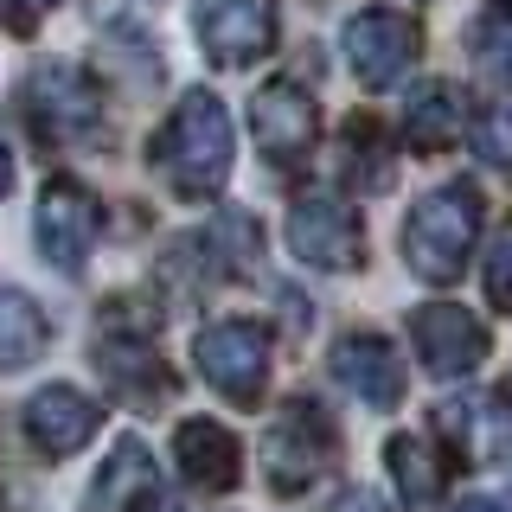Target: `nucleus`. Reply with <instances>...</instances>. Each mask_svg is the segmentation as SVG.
Wrapping results in <instances>:
<instances>
[{
	"label": "nucleus",
	"instance_id": "nucleus-1",
	"mask_svg": "<svg viewBox=\"0 0 512 512\" xmlns=\"http://www.w3.org/2000/svg\"><path fill=\"white\" fill-rule=\"evenodd\" d=\"M154 160L180 199H212L231 180V116L212 90H186L154 141Z\"/></svg>",
	"mask_w": 512,
	"mask_h": 512
},
{
	"label": "nucleus",
	"instance_id": "nucleus-2",
	"mask_svg": "<svg viewBox=\"0 0 512 512\" xmlns=\"http://www.w3.org/2000/svg\"><path fill=\"white\" fill-rule=\"evenodd\" d=\"M474 231H480V192L468 180H448L436 192H423V199L410 205V218H404L410 269L423 282L448 288L461 269H468V256H474Z\"/></svg>",
	"mask_w": 512,
	"mask_h": 512
},
{
	"label": "nucleus",
	"instance_id": "nucleus-3",
	"mask_svg": "<svg viewBox=\"0 0 512 512\" xmlns=\"http://www.w3.org/2000/svg\"><path fill=\"white\" fill-rule=\"evenodd\" d=\"M192 359L212 391H224L231 404H256L269 384V333L256 320H212V327L192 340Z\"/></svg>",
	"mask_w": 512,
	"mask_h": 512
},
{
	"label": "nucleus",
	"instance_id": "nucleus-4",
	"mask_svg": "<svg viewBox=\"0 0 512 512\" xmlns=\"http://www.w3.org/2000/svg\"><path fill=\"white\" fill-rule=\"evenodd\" d=\"M26 122L39 128V141L71 148V141L96 135V122H103V90H96L77 64H45L26 84Z\"/></svg>",
	"mask_w": 512,
	"mask_h": 512
},
{
	"label": "nucleus",
	"instance_id": "nucleus-5",
	"mask_svg": "<svg viewBox=\"0 0 512 512\" xmlns=\"http://www.w3.org/2000/svg\"><path fill=\"white\" fill-rule=\"evenodd\" d=\"M327 461H333V423L314 404H288L276 423H269L263 474H269V487H276L282 500L301 493V487H314V480L327 474Z\"/></svg>",
	"mask_w": 512,
	"mask_h": 512
},
{
	"label": "nucleus",
	"instance_id": "nucleus-6",
	"mask_svg": "<svg viewBox=\"0 0 512 512\" xmlns=\"http://www.w3.org/2000/svg\"><path fill=\"white\" fill-rule=\"evenodd\" d=\"M288 250L308 269H359L365 263V237L346 199L333 192H308V199L288 205Z\"/></svg>",
	"mask_w": 512,
	"mask_h": 512
},
{
	"label": "nucleus",
	"instance_id": "nucleus-7",
	"mask_svg": "<svg viewBox=\"0 0 512 512\" xmlns=\"http://www.w3.org/2000/svg\"><path fill=\"white\" fill-rule=\"evenodd\" d=\"M205 58L224 71H244L276 45V0H199L192 7Z\"/></svg>",
	"mask_w": 512,
	"mask_h": 512
},
{
	"label": "nucleus",
	"instance_id": "nucleus-8",
	"mask_svg": "<svg viewBox=\"0 0 512 512\" xmlns=\"http://www.w3.org/2000/svg\"><path fill=\"white\" fill-rule=\"evenodd\" d=\"M416 45H423V32L397 7H365V13H352V26H346V64H352V77L372 84V90L397 84V77L410 71Z\"/></svg>",
	"mask_w": 512,
	"mask_h": 512
},
{
	"label": "nucleus",
	"instance_id": "nucleus-9",
	"mask_svg": "<svg viewBox=\"0 0 512 512\" xmlns=\"http://www.w3.org/2000/svg\"><path fill=\"white\" fill-rule=\"evenodd\" d=\"M250 128H256V148H263L269 167H301V160L314 154L320 109L301 84H269V90H256V103H250Z\"/></svg>",
	"mask_w": 512,
	"mask_h": 512
},
{
	"label": "nucleus",
	"instance_id": "nucleus-10",
	"mask_svg": "<svg viewBox=\"0 0 512 512\" xmlns=\"http://www.w3.org/2000/svg\"><path fill=\"white\" fill-rule=\"evenodd\" d=\"M410 340H416V359H423L436 378H461V372H474V365L493 352L487 327H480L468 308H455V301L416 308L410 314Z\"/></svg>",
	"mask_w": 512,
	"mask_h": 512
},
{
	"label": "nucleus",
	"instance_id": "nucleus-11",
	"mask_svg": "<svg viewBox=\"0 0 512 512\" xmlns=\"http://www.w3.org/2000/svg\"><path fill=\"white\" fill-rule=\"evenodd\" d=\"M96 199L84 186H71V180H52L39 192V250H45V263H58L64 276H77V269L90 263V250H96Z\"/></svg>",
	"mask_w": 512,
	"mask_h": 512
},
{
	"label": "nucleus",
	"instance_id": "nucleus-12",
	"mask_svg": "<svg viewBox=\"0 0 512 512\" xmlns=\"http://www.w3.org/2000/svg\"><path fill=\"white\" fill-rule=\"evenodd\" d=\"M327 372H333L340 391H352L359 404H372V410H397V404H404V365H397L391 340H378V333H346V340L327 352Z\"/></svg>",
	"mask_w": 512,
	"mask_h": 512
},
{
	"label": "nucleus",
	"instance_id": "nucleus-13",
	"mask_svg": "<svg viewBox=\"0 0 512 512\" xmlns=\"http://www.w3.org/2000/svg\"><path fill=\"white\" fill-rule=\"evenodd\" d=\"M436 429L461 448V461H474V468H493V461L512 455V404L506 397L461 391L436 410Z\"/></svg>",
	"mask_w": 512,
	"mask_h": 512
},
{
	"label": "nucleus",
	"instance_id": "nucleus-14",
	"mask_svg": "<svg viewBox=\"0 0 512 512\" xmlns=\"http://www.w3.org/2000/svg\"><path fill=\"white\" fill-rule=\"evenodd\" d=\"M90 512H160V468L148 442H116L90 480Z\"/></svg>",
	"mask_w": 512,
	"mask_h": 512
},
{
	"label": "nucleus",
	"instance_id": "nucleus-15",
	"mask_svg": "<svg viewBox=\"0 0 512 512\" xmlns=\"http://www.w3.org/2000/svg\"><path fill=\"white\" fill-rule=\"evenodd\" d=\"M173 455H180V474L199 493H231L237 474H244V448L224 423H205V416H186L180 436H173Z\"/></svg>",
	"mask_w": 512,
	"mask_h": 512
},
{
	"label": "nucleus",
	"instance_id": "nucleus-16",
	"mask_svg": "<svg viewBox=\"0 0 512 512\" xmlns=\"http://www.w3.org/2000/svg\"><path fill=\"white\" fill-rule=\"evenodd\" d=\"M96 423H103V410H96L84 391H71V384H52V391H39L26 404V436L39 442L45 455H77V448L96 436Z\"/></svg>",
	"mask_w": 512,
	"mask_h": 512
},
{
	"label": "nucleus",
	"instance_id": "nucleus-17",
	"mask_svg": "<svg viewBox=\"0 0 512 512\" xmlns=\"http://www.w3.org/2000/svg\"><path fill=\"white\" fill-rule=\"evenodd\" d=\"M384 468H391V480H397L404 512H436L442 506V455H436V442L391 436L384 442Z\"/></svg>",
	"mask_w": 512,
	"mask_h": 512
},
{
	"label": "nucleus",
	"instance_id": "nucleus-18",
	"mask_svg": "<svg viewBox=\"0 0 512 512\" xmlns=\"http://www.w3.org/2000/svg\"><path fill=\"white\" fill-rule=\"evenodd\" d=\"M404 135H410V148L442 154L448 141L461 135V96H455V84H442V77L416 84L410 103H404Z\"/></svg>",
	"mask_w": 512,
	"mask_h": 512
},
{
	"label": "nucleus",
	"instance_id": "nucleus-19",
	"mask_svg": "<svg viewBox=\"0 0 512 512\" xmlns=\"http://www.w3.org/2000/svg\"><path fill=\"white\" fill-rule=\"evenodd\" d=\"M96 365H103L109 378L122 384L135 404H160V397L173 391V378H167V365L154 359V346L148 340H103L96 346Z\"/></svg>",
	"mask_w": 512,
	"mask_h": 512
},
{
	"label": "nucleus",
	"instance_id": "nucleus-20",
	"mask_svg": "<svg viewBox=\"0 0 512 512\" xmlns=\"http://www.w3.org/2000/svg\"><path fill=\"white\" fill-rule=\"evenodd\" d=\"M45 314L32 308L26 295H13V288H0V372H20L45 352Z\"/></svg>",
	"mask_w": 512,
	"mask_h": 512
},
{
	"label": "nucleus",
	"instance_id": "nucleus-21",
	"mask_svg": "<svg viewBox=\"0 0 512 512\" xmlns=\"http://www.w3.org/2000/svg\"><path fill=\"white\" fill-rule=\"evenodd\" d=\"M346 173H352V186H359V192H384V186L397 180L391 141H384L378 122L352 116V128H346Z\"/></svg>",
	"mask_w": 512,
	"mask_h": 512
},
{
	"label": "nucleus",
	"instance_id": "nucleus-22",
	"mask_svg": "<svg viewBox=\"0 0 512 512\" xmlns=\"http://www.w3.org/2000/svg\"><path fill=\"white\" fill-rule=\"evenodd\" d=\"M468 52L487 64L493 77H512V0H487L468 26Z\"/></svg>",
	"mask_w": 512,
	"mask_h": 512
},
{
	"label": "nucleus",
	"instance_id": "nucleus-23",
	"mask_svg": "<svg viewBox=\"0 0 512 512\" xmlns=\"http://www.w3.org/2000/svg\"><path fill=\"white\" fill-rule=\"evenodd\" d=\"M474 154L493 173H512V96H500V103H487L474 116Z\"/></svg>",
	"mask_w": 512,
	"mask_h": 512
},
{
	"label": "nucleus",
	"instance_id": "nucleus-24",
	"mask_svg": "<svg viewBox=\"0 0 512 512\" xmlns=\"http://www.w3.org/2000/svg\"><path fill=\"white\" fill-rule=\"evenodd\" d=\"M487 295L500 314H512V231H500L487 250Z\"/></svg>",
	"mask_w": 512,
	"mask_h": 512
},
{
	"label": "nucleus",
	"instance_id": "nucleus-25",
	"mask_svg": "<svg viewBox=\"0 0 512 512\" xmlns=\"http://www.w3.org/2000/svg\"><path fill=\"white\" fill-rule=\"evenodd\" d=\"M327 512H384V506L372 500V493H340V500H333Z\"/></svg>",
	"mask_w": 512,
	"mask_h": 512
},
{
	"label": "nucleus",
	"instance_id": "nucleus-26",
	"mask_svg": "<svg viewBox=\"0 0 512 512\" xmlns=\"http://www.w3.org/2000/svg\"><path fill=\"white\" fill-rule=\"evenodd\" d=\"M13 192V154H7V141H0V199Z\"/></svg>",
	"mask_w": 512,
	"mask_h": 512
},
{
	"label": "nucleus",
	"instance_id": "nucleus-27",
	"mask_svg": "<svg viewBox=\"0 0 512 512\" xmlns=\"http://www.w3.org/2000/svg\"><path fill=\"white\" fill-rule=\"evenodd\" d=\"M455 512H500V506H493V500H487V493H474V500H461Z\"/></svg>",
	"mask_w": 512,
	"mask_h": 512
},
{
	"label": "nucleus",
	"instance_id": "nucleus-28",
	"mask_svg": "<svg viewBox=\"0 0 512 512\" xmlns=\"http://www.w3.org/2000/svg\"><path fill=\"white\" fill-rule=\"evenodd\" d=\"M20 7H26V13H45V7H58V0H20Z\"/></svg>",
	"mask_w": 512,
	"mask_h": 512
},
{
	"label": "nucleus",
	"instance_id": "nucleus-29",
	"mask_svg": "<svg viewBox=\"0 0 512 512\" xmlns=\"http://www.w3.org/2000/svg\"><path fill=\"white\" fill-rule=\"evenodd\" d=\"M500 397H506V404H512V378H506V391H500Z\"/></svg>",
	"mask_w": 512,
	"mask_h": 512
}]
</instances>
